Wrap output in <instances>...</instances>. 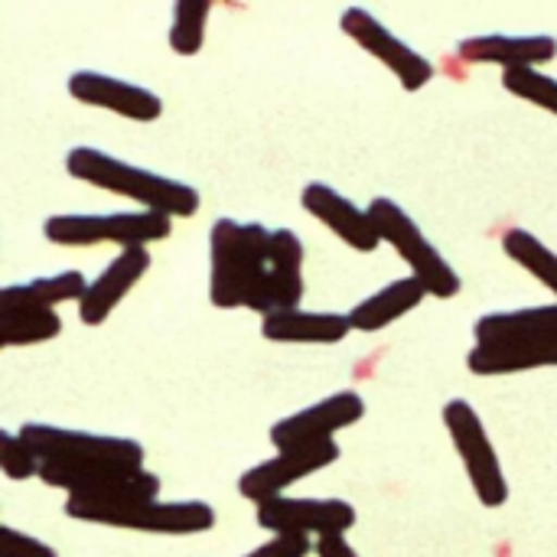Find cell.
Returning <instances> with one entry per match:
<instances>
[{
	"label": "cell",
	"mask_w": 557,
	"mask_h": 557,
	"mask_svg": "<svg viewBox=\"0 0 557 557\" xmlns=\"http://www.w3.org/2000/svg\"><path fill=\"white\" fill-rule=\"evenodd\" d=\"M39 457L36 450L13 431H0V470L7 480H33L39 476Z\"/></svg>",
	"instance_id": "cell-25"
},
{
	"label": "cell",
	"mask_w": 557,
	"mask_h": 557,
	"mask_svg": "<svg viewBox=\"0 0 557 557\" xmlns=\"http://www.w3.org/2000/svg\"><path fill=\"white\" fill-rule=\"evenodd\" d=\"M424 297H431V294L424 290L421 281H414V277L392 281L388 287H382L372 297L359 300L349 310V323H352L356 333H379V330L398 323L401 317H408L411 310H418L424 304Z\"/></svg>",
	"instance_id": "cell-18"
},
{
	"label": "cell",
	"mask_w": 557,
	"mask_h": 557,
	"mask_svg": "<svg viewBox=\"0 0 557 557\" xmlns=\"http://www.w3.org/2000/svg\"><path fill=\"white\" fill-rule=\"evenodd\" d=\"M255 522L271 535L333 539L356 525V506L346 499H271L255 509Z\"/></svg>",
	"instance_id": "cell-9"
},
{
	"label": "cell",
	"mask_w": 557,
	"mask_h": 557,
	"mask_svg": "<svg viewBox=\"0 0 557 557\" xmlns=\"http://www.w3.org/2000/svg\"><path fill=\"white\" fill-rule=\"evenodd\" d=\"M317 557H359V552L346 542V535H333L317 542Z\"/></svg>",
	"instance_id": "cell-28"
},
{
	"label": "cell",
	"mask_w": 557,
	"mask_h": 557,
	"mask_svg": "<svg viewBox=\"0 0 557 557\" xmlns=\"http://www.w3.org/2000/svg\"><path fill=\"white\" fill-rule=\"evenodd\" d=\"M91 281H85L82 271H62L49 277H33L23 284H10L0 290V310H55L59 304H82Z\"/></svg>",
	"instance_id": "cell-20"
},
{
	"label": "cell",
	"mask_w": 557,
	"mask_h": 557,
	"mask_svg": "<svg viewBox=\"0 0 557 557\" xmlns=\"http://www.w3.org/2000/svg\"><path fill=\"white\" fill-rule=\"evenodd\" d=\"M39 457V480L65 496H104L144 470V447L134 437L23 424L16 431Z\"/></svg>",
	"instance_id": "cell-2"
},
{
	"label": "cell",
	"mask_w": 557,
	"mask_h": 557,
	"mask_svg": "<svg viewBox=\"0 0 557 557\" xmlns=\"http://www.w3.org/2000/svg\"><path fill=\"white\" fill-rule=\"evenodd\" d=\"M209 13H212V3L209 0H180V3H173L170 49L176 55H199L202 52Z\"/></svg>",
	"instance_id": "cell-23"
},
{
	"label": "cell",
	"mask_w": 557,
	"mask_h": 557,
	"mask_svg": "<svg viewBox=\"0 0 557 557\" xmlns=\"http://www.w3.org/2000/svg\"><path fill=\"white\" fill-rule=\"evenodd\" d=\"M369 215L375 222V232L382 245H392L401 261L411 268V277L424 284V290L437 300H450L460 294L463 281L454 271V264L441 255V248L424 235V228L401 209V202L379 196L369 202Z\"/></svg>",
	"instance_id": "cell-4"
},
{
	"label": "cell",
	"mask_w": 557,
	"mask_h": 557,
	"mask_svg": "<svg viewBox=\"0 0 557 557\" xmlns=\"http://www.w3.org/2000/svg\"><path fill=\"white\" fill-rule=\"evenodd\" d=\"M503 85L509 95L557 114V78L552 75H545L539 69H509V72H503Z\"/></svg>",
	"instance_id": "cell-24"
},
{
	"label": "cell",
	"mask_w": 557,
	"mask_h": 557,
	"mask_svg": "<svg viewBox=\"0 0 557 557\" xmlns=\"http://www.w3.org/2000/svg\"><path fill=\"white\" fill-rule=\"evenodd\" d=\"M476 346L503 343H557V304L552 307H522L506 313H486L473 326Z\"/></svg>",
	"instance_id": "cell-16"
},
{
	"label": "cell",
	"mask_w": 557,
	"mask_h": 557,
	"mask_svg": "<svg viewBox=\"0 0 557 557\" xmlns=\"http://www.w3.org/2000/svg\"><path fill=\"white\" fill-rule=\"evenodd\" d=\"M317 552L313 539H300V535H274L271 542L258 545L255 552L242 557H310Z\"/></svg>",
	"instance_id": "cell-27"
},
{
	"label": "cell",
	"mask_w": 557,
	"mask_h": 557,
	"mask_svg": "<svg viewBox=\"0 0 557 557\" xmlns=\"http://www.w3.org/2000/svg\"><path fill=\"white\" fill-rule=\"evenodd\" d=\"M362 418H366V398L359 392H336L290 418H281L271 428V444L281 454V450L333 441V434L359 424Z\"/></svg>",
	"instance_id": "cell-11"
},
{
	"label": "cell",
	"mask_w": 557,
	"mask_h": 557,
	"mask_svg": "<svg viewBox=\"0 0 557 557\" xmlns=\"http://www.w3.org/2000/svg\"><path fill=\"white\" fill-rule=\"evenodd\" d=\"M503 251L557 297V251H552L539 235H532L529 228H509L503 235Z\"/></svg>",
	"instance_id": "cell-22"
},
{
	"label": "cell",
	"mask_w": 557,
	"mask_h": 557,
	"mask_svg": "<svg viewBox=\"0 0 557 557\" xmlns=\"http://www.w3.org/2000/svg\"><path fill=\"white\" fill-rule=\"evenodd\" d=\"M150 271V251L147 248H124L85 290L78 304V317L85 326H101L117 304L137 287V281Z\"/></svg>",
	"instance_id": "cell-14"
},
{
	"label": "cell",
	"mask_w": 557,
	"mask_h": 557,
	"mask_svg": "<svg viewBox=\"0 0 557 557\" xmlns=\"http://www.w3.org/2000/svg\"><path fill=\"white\" fill-rule=\"evenodd\" d=\"M343 457L339 444L336 441H320V444H307V447H294V450H281L277 457L251 467L242 473L238 480V493L261 506V503H271V499H281L294 483L333 467L336 460Z\"/></svg>",
	"instance_id": "cell-10"
},
{
	"label": "cell",
	"mask_w": 557,
	"mask_h": 557,
	"mask_svg": "<svg viewBox=\"0 0 557 557\" xmlns=\"http://www.w3.org/2000/svg\"><path fill=\"white\" fill-rule=\"evenodd\" d=\"M209 300L264 317L300 310L304 242L290 228L215 219L209 232Z\"/></svg>",
	"instance_id": "cell-1"
},
{
	"label": "cell",
	"mask_w": 557,
	"mask_h": 557,
	"mask_svg": "<svg viewBox=\"0 0 557 557\" xmlns=\"http://www.w3.org/2000/svg\"><path fill=\"white\" fill-rule=\"evenodd\" d=\"M300 206L317 219L323 222L339 242H346L349 248L362 251V255H372L382 238L375 232V222L369 215V209H359L352 199H346L343 193H336L333 186L326 183H310L304 186L300 193Z\"/></svg>",
	"instance_id": "cell-13"
},
{
	"label": "cell",
	"mask_w": 557,
	"mask_h": 557,
	"mask_svg": "<svg viewBox=\"0 0 557 557\" xmlns=\"http://www.w3.org/2000/svg\"><path fill=\"white\" fill-rule=\"evenodd\" d=\"M62 333V320L55 310H0V349L39 346Z\"/></svg>",
	"instance_id": "cell-21"
},
{
	"label": "cell",
	"mask_w": 557,
	"mask_h": 557,
	"mask_svg": "<svg viewBox=\"0 0 557 557\" xmlns=\"http://www.w3.org/2000/svg\"><path fill=\"white\" fill-rule=\"evenodd\" d=\"M65 516L75 522L147 532V535H199L215 529V509L199 499L186 503H137V506H111V509H88V506H65Z\"/></svg>",
	"instance_id": "cell-7"
},
{
	"label": "cell",
	"mask_w": 557,
	"mask_h": 557,
	"mask_svg": "<svg viewBox=\"0 0 557 557\" xmlns=\"http://www.w3.org/2000/svg\"><path fill=\"white\" fill-rule=\"evenodd\" d=\"M444 428L454 441L457 457L463 460V470L470 476V486L476 493V499L486 509H499L509 503V480L503 473L499 454L486 434L483 418L476 414V408L463 398H454L444 405Z\"/></svg>",
	"instance_id": "cell-6"
},
{
	"label": "cell",
	"mask_w": 557,
	"mask_h": 557,
	"mask_svg": "<svg viewBox=\"0 0 557 557\" xmlns=\"http://www.w3.org/2000/svg\"><path fill=\"white\" fill-rule=\"evenodd\" d=\"M65 170L72 180H82L95 189L124 196L131 202H140L147 212H160L170 219H193L202 206V196L196 186L134 166L127 160H117L98 147H72L65 153Z\"/></svg>",
	"instance_id": "cell-3"
},
{
	"label": "cell",
	"mask_w": 557,
	"mask_h": 557,
	"mask_svg": "<svg viewBox=\"0 0 557 557\" xmlns=\"http://www.w3.org/2000/svg\"><path fill=\"white\" fill-rule=\"evenodd\" d=\"M69 95L88 108H104L111 114H121V117L140 121V124H150L163 114V101L157 91L124 82V78H114V75H104V72H95V69L72 72Z\"/></svg>",
	"instance_id": "cell-12"
},
{
	"label": "cell",
	"mask_w": 557,
	"mask_h": 557,
	"mask_svg": "<svg viewBox=\"0 0 557 557\" xmlns=\"http://www.w3.org/2000/svg\"><path fill=\"white\" fill-rule=\"evenodd\" d=\"M457 52L463 62H490L509 69H539L557 59V36L529 33V36H509V33H490V36H470L457 42Z\"/></svg>",
	"instance_id": "cell-15"
},
{
	"label": "cell",
	"mask_w": 557,
	"mask_h": 557,
	"mask_svg": "<svg viewBox=\"0 0 557 557\" xmlns=\"http://www.w3.org/2000/svg\"><path fill=\"white\" fill-rule=\"evenodd\" d=\"M0 557H59L55 548H49L46 542L16 532L13 525H0Z\"/></svg>",
	"instance_id": "cell-26"
},
{
	"label": "cell",
	"mask_w": 557,
	"mask_h": 557,
	"mask_svg": "<svg viewBox=\"0 0 557 557\" xmlns=\"http://www.w3.org/2000/svg\"><path fill=\"white\" fill-rule=\"evenodd\" d=\"M343 33L362 46L369 55H375L398 82L405 91H421L431 78H434V62L428 55H421L414 46H408L401 36H395L375 13H369L366 7H349L339 16Z\"/></svg>",
	"instance_id": "cell-8"
},
{
	"label": "cell",
	"mask_w": 557,
	"mask_h": 557,
	"mask_svg": "<svg viewBox=\"0 0 557 557\" xmlns=\"http://www.w3.org/2000/svg\"><path fill=\"white\" fill-rule=\"evenodd\" d=\"M264 339L271 343H294V346H336L352 330L349 313H313V310H290L264 317L261 323Z\"/></svg>",
	"instance_id": "cell-17"
},
{
	"label": "cell",
	"mask_w": 557,
	"mask_h": 557,
	"mask_svg": "<svg viewBox=\"0 0 557 557\" xmlns=\"http://www.w3.org/2000/svg\"><path fill=\"white\" fill-rule=\"evenodd\" d=\"M173 219L160 212H108V215H49L42 222V238L62 248H91V245H121L147 248L170 238Z\"/></svg>",
	"instance_id": "cell-5"
},
{
	"label": "cell",
	"mask_w": 557,
	"mask_h": 557,
	"mask_svg": "<svg viewBox=\"0 0 557 557\" xmlns=\"http://www.w3.org/2000/svg\"><path fill=\"white\" fill-rule=\"evenodd\" d=\"M467 369L473 375H516L535 369H557V343H503L473 346L467 352Z\"/></svg>",
	"instance_id": "cell-19"
}]
</instances>
